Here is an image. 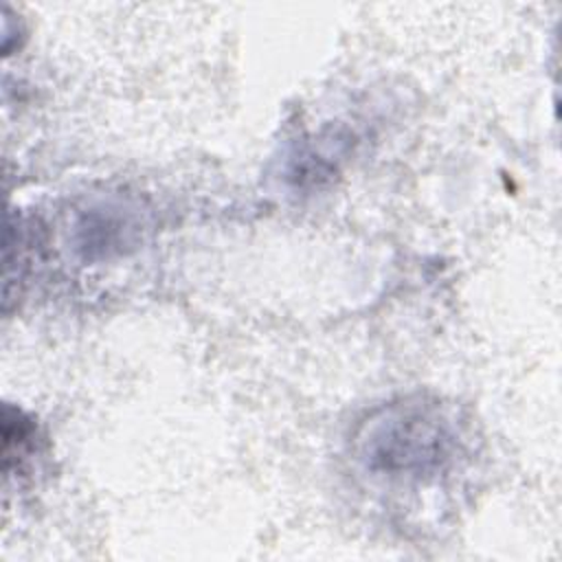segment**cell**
<instances>
[{
  "label": "cell",
  "mask_w": 562,
  "mask_h": 562,
  "mask_svg": "<svg viewBox=\"0 0 562 562\" xmlns=\"http://www.w3.org/2000/svg\"><path fill=\"white\" fill-rule=\"evenodd\" d=\"M132 228L123 217L103 213L101 209L90 211L79 224V246L86 257H105L112 250H121L127 244Z\"/></svg>",
  "instance_id": "obj_2"
},
{
  "label": "cell",
  "mask_w": 562,
  "mask_h": 562,
  "mask_svg": "<svg viewBox=\"0 0 562 562\" xmlns=\"http://www.w3.org/2000/svg\"><path fill=\"white\" fill-rule=\"evenodd\" d=\"M358 459L373 476L426 481L457 454V430L437 402L402 400L369 417L358 432Z\"/></svg>",
  "instance_id": "obj_1"
}]
</instances>
